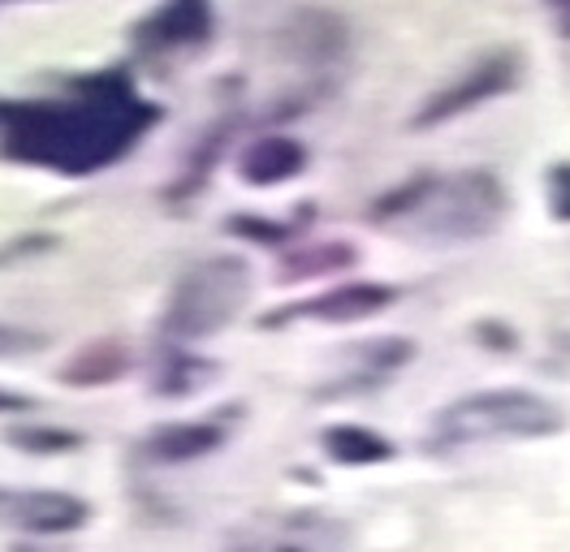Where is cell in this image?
<instances>
[{
	"label": "cell",
	"instance_id": "3957f363",
	"mask_svg": "<svg viewBox=\"0 0 570 552\" xmlns=\"http://www.w3.org/2000/svg\"><path fill=\"white\" fill-rule=\"evenodd\" d=\"M250 294V273L243 259H208L181 276L169 303V328L181 337H208L225 328Z\"/></svg>",
	"mask_w": 570,
	"mask_h": 552
},
{
	"label": "cell",
	"instance_id": "5b68a950",
	"mask_svg": "<svg viewBox=\"0 0 570 552\" xmlns=\"http://www.w3.org/2000/svg\"><path fill=\"white\" fill-rule=\"evenodd\" d=\"M510 82H514V57H493V61H484V66L466 69L454 87H445L441 96L428 100V108L415 117V126H436V121H445V117H459V112L475 108L480 100L505 91Z\"/></svg>",
	"mask_w": 570,
	"mask_h": 552
},
{
	"label": "cell",
	"instance_id": "30bf717a",
	"mask_svg": "<svg viewBox=\"0 0 570 552\" xmlns=\"http://www.w3.org/2000/svg\"><path fill=\"white\" fill-rule=\"evenodd\" d=\"M121 367H126L121 345L100 342V345H87V349L73 358L70 367H66V379H70V384H105V379L121 376Z\"/></svg>",
	"mask_w": 570,
	"mask_h": 552
},
{
	"label": "cell",
	"instance_id": "6da1fadb",
	"mask_svg": "<svg viewBox=\"0 0 570 552\" xmlns=\"http://www.w3.org/2000/svg\"><path fill=\"white\" fill-rule=\"evenodd\" d=\"M420 190L424 181H415L411 190H397L393 199L376 207V220H390L397 211H432V225L428 234H445V238H480L489 234L501 220V186L489 172H463L459 181H445V186H428V199L432 207L420 204Z\"/></svg>",
	"mask_w": 570,
	"mask_h": 552
},
{
	"label": "cell",
	"instance_id": "8fae6325",
	"mask_svg": "<svg viewBox=\"0 0 570 552\" xmlns=\"http://www.w3.org/2000/svg\"><path fill=\"white\" fill-rule=\"evenodd\" d=\"M9 441L22 445L27 453H61V448L78 445V436H70V432H39V427H13Z\"/></svg>",
	"mask_w": 570,
	"mask_h": 552
},
{
	"label": "cell",
	"instance_id": "9a60e30c",
	"mask_svg": "<svg viewBox=\"0 0 570 552\" xmlns=\"http://www.w3.org/2000/svg\"><path fill=\"white\" fill-rule=\"evenodd\" d=\"M553 9H558V22H562V31L570 34V0H553Z\"/></svg>",
	"mask_w": 570,
	"mask_h": 552
},
{
	"label": "cell",
	"instance_id": "7a4b0ae2",
	"mask_svg": "<svg viewBox=\"0 0 570 552\" xmlns=\"http://www.w3.org/2000/svg\"><path fill=\"white\" fill-rule=\"evenodd\" d=\"M562 418L549 402L532 393H480L463 397L436 418V436L445 445H480V441H519V436H549Z\"/></svg>",
	"mask_w": 570,
	"mask_h": 552
},
{
	"label": "cell",
	"instance_id": "7c38bea8",
	"mask_svg": "<svg viewBox=\"0 0 570 552\" xmlns=\"http://www.w3.org/2000/svg\"><path fill=\"white\" fill-rule=\"evenodd\" d=\"M549 199H553V211L570 220V169H553L549 177Z\"/></svg>",
	"mask_w": 570,
	"mask_h": 552
},
{
	"label": "cell",
	"instance_id": "277c9868",
	"mask_svg": "<svg viewBox=\"0 0 570 552\" xmlns=\"http://www.w3.org/2000/svg\"><path fill=\"white\" fill-rule=\"evenodd\" d=\"M0 522L31 535H70L87 522V505L70 492H9L0 487Z\"/></svg>",
	"mask_w": 570,
	"mask_h": 552
},
{
	"label": "cell",
	"instance_id": "9c48e42d",
	"mask_svg": "<svg viewBox=\"0 0 570 552\" xmlns=\"http://www.w3.org/2000/svg\"><path fill=\"white\" fill-rule=\"evenodd\" d=\"M324 448L333 462L342 466H372V462H385L393 448L390 441H381L376 432L367 427H328L324 432Z\"/></svg>",
	"mask_w": 570,
	"mask_h": 552
},
{
	"label": "cell",
	"instance_id": "ba28073f",
	"mask_svg": "<svg viewBox=\"0 0 570 552\" xmlns=\"http://www.w3.org/2000/svg\"><path fill=\"white\" fill-rule=\"evenodd\" d=\"M303 147L298 142H289V138H264V142H255L247 151V160H243V172H247V181L255 186H264V181H285V177H294V172L303 169Z\"/></svg>",
	"mask_w": 570,
	"mask_h": 552
},
{
	"label": "cell",
	"instance_id": "5bb4252c",
	"mask_svg": "<svg viewBox=\"0 0 570 552\" xmlns=\"http://www.w3.org/2000/svg\"><path fill=\"white\" fill-rule=\"evenodd\" d=\"M0 411H27V402L13 397V393H0Z\"/></svg>",
	"mask_w": 570,
	"mask_h": 552
},
{
	"label": "cell",
	"instance_id": "4fadbf2b",
	"mask_svg": "<svg viewBox=\"0 0 570 552\" xmlns=\"http://www.w3.org/2000/svg\"><path fill=\"white\" fill-rule=\"evenodd\" d=\"M22 345H31V337H22V333H9V328H0V354H13V349H22Z\"/></svg>",
	"mask_w": 570,
	"mask_h": 552
},
{
	"label": "cell",
	"instance_id": "52a82bcc",
	"mask_svg": "<svg viewBox=\"0 0 570 552\" xmlns=\"http://www.w3.org/2000/svg\"><path fill=\"white\" fill-rule=\"evenodd\" d=\"M220 441H225V432L216 423H174V427H160L147 441V453L156 462H190V457L213 453Z\"/></svg>",
	"mask_w": 570,
	"mask_h": 552
},
{
	"label": "cell",
	"instance_id": "8992f818",
	"mask_svg": "<svg viewBox=\"0 0 570 552\" xmlns=\"http://www.w3.org/2000/svg\"><path fill=\"white\" fill-rule=\"evenodd\" d=\"M385 303H393V289L385 285H342L328 289L312 303H298L289 315H312V319H363L372 310H381Z\"/></svg>",
	"mask_w": 570,
	"mask_h": 552
}]
</instances>
